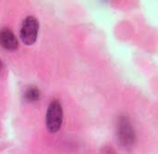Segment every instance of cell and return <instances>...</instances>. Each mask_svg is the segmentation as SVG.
Returning a JSON list of instances; mask_svg holds the SVG:
<instances>
[{"label": "cell", "mask_w": 158, "mask_h": 154, "mask_svg": "<svg viewBox=\"0 0 158 154\" xmlns=\"http://www.w3.org/2000/svg\"><path fill=\"white\" fill-rule=\"evenodd\" d=\"M118 139L123 148L130 150L135 141V134L130 121L127 117H120L117 128Z\"/></svg>", "instance_id": "cell-1"}, {"label": "cell", "mask_w": 158, "mask_h": 154, "mask_svg": "<svg viewBox=\"0 0 158 154\" xmlns=\"http://www.w3.org/2000/svg\"><path fill=\"white\" fill-rule=\"evenodd\" d=\"M63 112L62 107L59 101H52L47 108L46 112V127L49 132L56 133L58 132L62 124Z\"/></svg>", "instance_id": "cell-2"}, {"label": "cell", "mask_w": 158, "mask_h": 154, "mask_svg": "<svg viewBox=\"0 0 158 154\" xmlns=\"http://www.w3.org/2000/svg\"><path fill=\"white\" fill-rule=\"evenodd\" d=\"M39 32V22L35 16H27L20 29V38L25 46L35 43Z\"/></svg>", "instance_id": "cell-3"}, {"label": "cell", "mask_w": 158, "mask_h": 154, "mask_svg": "<svg viewBox=\"0 0 158 154\" xmlns=\"http://www.w3.org/2000/svg\"><path fill=\"white\" fill-rule=\"evenodd\" d=\"M0 46L7 51H15L18 48V41L10 29L4 28L0 31Z\"/></svg>", "instance_id": "cell-4"}, {"label": "cell", "mask_w": 158, "mask_h": 154, "mask_svg": "<svg viewBox=\"0 0 158 154\" xmlns=\"http://www.w3.org/2000/svg\"><path fill=\"white\" fill-rule=\"evenodd\" d=\"M24 99L29 103L37 102L40 99V91L36 87H29L24 93Z\"/></svg>", "instance_id": "cell-5"}, {"label": "cell", "mask_w": 158, "mask_h": 154, "mask_svg": "<svg viewBox=\"0 0 158 154\" xmlns=\"http://www.w3.org/2000/svg\"><path fill=\"white\" fill-rule=\"evenodd\" d=\"M0 67H1V63H0Z\"/></svg>", "instance_id": "cell-6"}]
</instances>
